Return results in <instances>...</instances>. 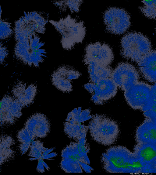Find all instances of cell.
<instances>
[{
    "mask_svg": "<svg viewBox=\"0 0 156 175\" xmlns=\"http://www.w3.org/2000/svg\"><path fill=\"white\" fill-rule=\"evenodd\" d=\"M121 54L124 58L138 62L152 50L148 38L140 33L131 32L124 35L121 40Z\"/></svg>",
    "mask_w": 156,
    "mask_h": 175,
    "instance_id": "obj_6",
    "label": "cell"
},
{
    "mask_svg": "<svg viewBox=\"0 0 156 175\" xmlns=\"http://www.w3.org/2000/svg\"><path fill=\"white\" fill-rule=\"evenodd\" d=\"M89 109L82 111L81 107L75 108L69 113L64 124V131L71 139L78 142H86V138L89 129L84 122L93 117Z\"/></svg>",
    "mask_w": 156,
    "mask_h": 175,
    "instance_id": "obj_7",
    "label": "cell"
},
{
    "mask_svg": "<svg viewBox=\"0 0 156 175\" xmlns=\"http://www.w3.org/2000/svg\"><path fill=\"white\" fill-rule=\"evenodd\" d=\"M18 140L20 142L19 149L22 155L26 153L29 148L33 139L27 129L24 127L18 132Z\"/></svg>",
    "mask_w": 156,
    "mask_h": 175,
    "instance_id": "obj_23",
    "label": "cell"
},
{
    "mask_svg": "<svg viewBox=\"0 0 156 175\" xmlns=\"http://www.w3.org/2000/svg\"><path fill=\"white\" fill-rule=\"evenodd\" d=\"M151 119L156 124V118Z\"/></svg>",
    "mask_w": 156,
    "mask_h": 175,
    "instance_id": "obj_35",
    "label": "cell"
},
{
    "mask_svg": "<svg viewBox=\"0 0 156 175\" xmlns=\"http://www.w3.org/2000/svg\"><path fill=\"white\" fill-rule=\"evenodd\" d=\"M142 111L146 118L151 119L156 118V100L151 99Z\"/></svg>",
    "mask_w": 156,
    "mask_h": 175,
    "instance_id": "obj_26",
    "label": "cell"
},
{
    "mask_svg": "<svg viewBox=\"0 0 156 175\" xmlns=\"http://www.w3.org/2000/svg\"><path fill=\"white\" fill-rule=\"evenodd\" d=\"M90 149L86 142H71L62 151L61 168L66 173H82L83 170L90 173L93 169L87 155Z\"/></svg>",
    "mask_w": 156,
    "mask_h": 175,
    "instance_id": "obj_3",
    "label": "cell"
},
{
    "mask_svg": "<svg viewBox=\"0 0 156 175\" xmlns=\"http://www.w3.org/2000/svg\"></svg>",
    "mask_w": 156,
    "mask_h": 175,
    "instance_id": "obj_37",
    "label": "cell"
},
{
    "mask_svg": "<svg viewBox=\"0 0 156 175\" xmlns=\"http://www.w3.org/2000/svg\"><path fill=\"white\" fill-rule=\"evenodd\" d=\"M104 21L107 31L118 35L125 33L131 24L129 14L124 9L119 7L108 8L104 13Z\"/></svg>",
    "mask_w": 156,
    "mask_h": 175,
    "instance_id": "obj_8",
    "label": "cell"
},
{
    "mask_svg": "<svg viewBox=\"0 0 156 175\" xmlns=\"http://www.w3.org/2000/svg\"><path fill=\"white\" fill-rule=\"evenodd\" d=\"M151 99L156 100V83L152 86Z\"/></svg>",
    "mask_w": 156,
    "mask_h": 175,
    "instance_id": "obj_31",
    "label": "cell"
},
{
    "mask_svg": "<svg viewBox=\"0 0 156 175\" xmlns=\"http://www.w3.org/2000/svg\"><path fill=\"white\" fill-rule=\"evenodd\" d=\"M89 74V82L96 84L100 80L111 77L112 70L110 66L101 65L93 61L83 59Z\"/></svg>",
    "mask_w": 156,
    "mask_h": 175,
    "instance_id": "obj_19",
    "label": "cell"
},
{
    "mask_svg": "<svg viewBox=\"0 0 156 175\" xmlns=\"http://www.w3.org/2000/svg\"><path fill=\"white\" fill-rule=\"evenodd\" d=\"M23 106L13 97L6 95L0 102V122L2 125H11L22 115Z\"/></svg>",
    "mask_w": 156,
    "mask_h": 175,
    "instance_id": "obj_13",
    "label": "cell"
},
{
    "mask_svg": "<svg viewBox=\"0 0 156 175\" xmlns=\"http://www.w3.org/2000/svg\"><path fill=\"white\" fill-rule=\"evenodd\" d=\"M81 74L73 68L66 65L60 66L52 73L51 80L53 84L59 90L65 92L72 90L71 81L78 79Z\"/></svg>",
    "mask_w": 156,
    "mask_h": 175,
    "instance_id": "obj_14",
    "label": "cell"
},
{
    "mask_svg": "<svg viewBox=\"0 0 156 175\" xmlns=\"http://www.w3.org/2000/svg\"><path fill=\"white\" fill-rule=\"evenodd\" d=\"M152 86L143 82H138L124 91L128 105L134 110H142L151 98Z\"/></svg>",
    "mask_w": 156,
    "mask_h": 175,
    "instance_id": "obj_10",
    "label": "cell"
},
{
    "mask_svg": "<svg viewBox=\"0 0 156 175\" xmlns=\"http://www.w3.org/2000/svg\"><path fill=\"white\" fill-rule=\"evenodd\" d=\"M111 77L117 87L124 91L139 81L140 76L134 66L122 62L113 70Z\"/></svg>",
    "mask_w": 156,
    "mask_h": 175,
    "instance_id": "obj_11",
    "label": "cell"
},
{
    "mask_svg": "<svg viewBox=\"0 0 156 175\" xmlns=\"http://www.w3.org/2000/svg\"><path fill=\"white\" fill-rule=\"evenodd\" d=\"M54 149H55V148H51L50 149H48L44 151V152L43 153V154L42 155V157L50 153L52 151H53Z\"/></svg>",
    "mask_w": 156,
    "mask_h": 175,
    "instance_id": "obj_33",
    "label": "cell"
},
{
    "mask_svg": "<svg viewBox=\"0 0 156 175\" xmlns=\"http://www.w3.org/2000/svg\"><path fill=\"white\" fill-rule=\"evenodd\" d=\"M143 5L139 9L142 13L150 19H156V0L141 1Z\"/></svg>",
    "mask_w": 156,
    "mask_h": 175,
    "instance_id": "obj_24",
    "label": "cell"
},
{
    "mask_svg": "<svg viewBox=\"0 0 156 175\" xmlns=\"http://www.w3.org/2000/svg\"><path fill=\"white\" fill-rule=\"evenodd\" d=\"M24 127L27 129L33 140L36 138H45L50 131V124L48 118L44 115L40 113L30 117L25 123Z\"/></svg>",
    "mask_w": 156,
    "mask_h": 175,
    "instance_id": "obj_15",
    "label": "cell"
},
{
    "mask_svg": "<svg viewBox=\"0 0 156 175\" xmlns=\"http://www.w3.org/2000/svg\"><path fill=\"white\" fill-rule=\"evenodd\" d=\"M34 140H33L31 143L28 155L37 158L39 160L42 158L43 154L48 148L44 147L43 142L41 141Z\"/></svg>",
    "mask_w": 156,
    "mask_h": 175,
    "instance_id": "obj_25",
    "label": "cell"
},
{
    "mask_svg": "<svg viewBox=\"0 0 156 175\" xmlns=\"http://www.w3.org/2000/svg\"><path fill=\"white\" fill-rule=\"evenodd\" d=\"M143 76L151 83H156V50H151L137 63Z\"/></svg>",
    "mask_w": 156,
    "mask_h": 175,
    "instance_id": "obj_18",
    "label": "cell"
},
{
    "mask_svg": "<svg viewBox=\"0 0 156 175\" xmlns=\"http://www.w3.org/2000/svg\"><path fill=\"white\" fill-rule=\"evenodd\" d=\"M147 173H156V157L155 160L149 168Z\"/></svg>",
    "mask_w": 156,
    "mask_h": 175,
    "instance_id": "obj_30",
    "label": "cell"
},
{
    "mask_svg": "<svg viewBox=\"0 0 156 175\" xmlns=\"http://www.w3.org/2000/svg\"><path fill=\"white\" fill-rule=\"evenodd\" d=\"M57 155L56 153H52L48 154L43 157H42V158H44L45 159H48L49 160H53L52 159H48V158L53 157L54 156H56Z\"/></svg>",
    "mask_w": 156,
    "mask_h": 175,
    "instance_id": "obj_32",
    "label": "cell"
},
{
    "mask_svg": "<svg viewBox=\"0 0 156 175\" xmlns=\"http://www.w3.org/2000/svg\"><path fill=\"white\" fill-rule=\"evenodd\" d=\"M92 95L91 100L96 105H102L114 97L117 87L112 77L100 81L96 84L88 83L84 86Z\"/></svg>",
    "mask_w": 156,
    "mask_h": 175,
    "instance_id": "obj_9",
    "label": "cell"
},
{
    "mask_svg": "<svg viewBox=\"0 0 156 175\" xmlns=\"http://www.w3.org/2000/svg\"><path fill=\"white\" fill-rule=\"evenodd\" d=\"M0 63L2 64L4 61L8 54V53L6 48L4 46H3L2 42L0 43Z\"/></svg>",
    "mask_w": 156,
    "mask_h": 175,
    "instance_id": "obj_28",
    "label": "cell"
},
{
    "mask_svg": "<svg viewBox=\"0 0 156 175\" xmlns=\"http://www.w3.org/2000/svg\"><path fill=\"white\" fill-rule=\"evenodd\" d=\"M101 161L104 169L110 173H145V168L133 152L126 147H111L103 153Z\"/></svg>",
    "mask_w": 156,
    "mask_h": 175,
    "instance_id": "obj_1",
    "label": "cell"
},
{
    "mask_svg": "<svg viewBox=\"0 0 156 175\" xmlns=\"http://www.w3.org/2000/svg\"><path fill=\"white\" fill-rule=\"evenodd\" d=\"M37 159H38L37 158H30L29 159L30 160H37Z\"/></svg>",
    "mask_w": 156,
    "mask_h": 175,
    "instance_id": "obj_36",
    "label": "cell"
},
{
    "mask_svg": "<svg viewBox=\"0 0 156 175\" xmlns=\"http://www.w3.org/2000/svg\"><path fill=\"white\" fill-rule=\"evenodd\" d=\"M133 153L144 166L145 173H147L156 157V145L137 144L133 148Z\"/></svg>",
    "mask_w": 156,
    "mask_h": 175,
    "instance_id": "obj_20",
    "label": "cell"
},
{
    "mask_svg": "<svg viewBox=\"0 0 156 175\" xmlns=\"http://www.w3.org/2000/svg\"><path fill=\"white\" fill-rule=\"evenodd\" d=\"M88 126L92 139L105 146L114 144L119 135L120 129L117 123L105 115L97 114L93 116Z\"/></svg>",
    "mask_w": 156,
    "mask_h": 175,
    "instance_id": "obj_4",
    "label": "cell"
},
{
    "mask_svg": "<svg viewBox=\"0 0 156 175\" xmlns=\"http://www.w3.org/2000/svg\"><path fill=\"white\" fill-rule=\"evenodd\" d=\"M135 138L137 144L156 145V124L146 118L137 128Z\"/></svg>",
    "mask_w": 156,
    "mask_h": 175,
    "instance_id": "obj_17",
    "label": "cell"
},
{
    "mask_svg": "<svg viewBox=\"0 0 156 175\" xmlns=\"http://www.w3.org/2000/svg\"><path fill=\"white\" fill-rule=\"evenodd\" d=\"M42 162L45 168L47 169L48 170L49 169V166L47 165L46 163L44 162L43 160H42Z\"/></svg>",
    "mask_w": 156,
    "mask_h": 175,
    "instance_id": "obj_34",
    "label": "cell"
},
{
    "mask_svg": "<svg viewBox=\"0 0 156 175\" xmlns=\"http://www.w3.org/2000/svg\"><path fill=\"white\" fill-rule=\"evenodd\" d=\"M82 1L81 0H53L51 2L58 7L61 12H65L68 8L71 12L73 13L79 12V8Z\"/></svg>",
    "mask_w": 156,
    "mask_h": 175,
    "instance_id": "obj_22",
    "label": "cell"
},
{
    "mask_svg": "<svg viewBox=\"0 0 156 175\" xmlns=\"http://www.w3.org/2000/svg\"><path fill=\"white\" fill-rule=\"evenodd\" d=\"M49 21L61 35V43L64 49L70 50L76 43H81L83 40L86 28L83 21L77 22L69 14L58 21L52 20Z\"/></svg>",
    "mask_w": 156,
    "mask_h": 175,
    "instance_id": "obj_5",
    "label": "cell"
},
{
    "mask_svg": "<svg viewBox=\"0 0 156 175\" xmlns=\"http://www.w3.org/2000/svg\"><path fill=\"white\" fill-rule=\"evenodd\" d=\"M37 87L18 81L13 85L12 93L13 97L24 107L31 104L37 93Z\"/></svg>",
    "mask_w": 156,
    "mask_h": 175,
    "instance_id": "obj_16",
    "label": "cell"
},
{
    "mask_svg": "<svg viewBox=\"0 0 156 175\" xmlns=\"http://www.w3.org/2000/svg\"><path fill=\"white\" fill-rule=\"evenodd\" d=\"M84 59L98 63L110 66L114 59L113 51L107 44L97 42L87 45L85 49Z\"/></svg>",
    "mask_w": 156,
    "mask_h": 175,
    "instance_id": "obj_12",
    "label": "cell"
},
{
    "mask_svg": "<svg viewBox=\"0 0 156 175\" xmlns=\"http://www.w3.org/2000/svg\"><path fill=\"white\" fill-rule=\"evenodd\" d=\"M14 141L11 136L2 135L0 138V165L12 160L15 152L12 146Z\"/></svg>",
    "mask_w": 156,
    "mask_h": 175,
    "instance_id": "obj_21",
    "label": "cell"
},
{
    "mask_svg": "<svg viewBox=\"0 0 156 175\" xmlns=\"http://www.w3.org/2000/svg\"><path fill=\"white\" fill-rule=\"evenodd\" d=\"M11 23L0 17V39L4 40L10 37L12 34Z\"/></svg>",
    "mask_w": 156,
    "mask_h": 175,
    "instance_id": "obj_27",
    "label": "cell"
},
{
    "mask_svg": "<svg viewBox=\"0 0 156 175\" xmlns=\"http://www.w3.org/2000/svg\"><path fill=\"white\" fill-rule=\"evenodd\" d=\"M14 48L16 57L24 63L38 67L46 57V50L41 48L44 43L36 33H22L14 35Z\"/></svg>",
    "mask_w": 156,
    "mask_h": 175,
    "instance_id": "obj_2",
    "label": "cell"
},
{
    "mask_svg": "<svg viewBox=\"0 0 156 175\" xmlns=\"http://www.w3.org/2000/svg\"><path fill=\"white\" fill-rule=\"evenodd\" d=\"M42 158H41L39 159L37 167V171L40 173H43L45 172L44 165L42 162Z\"/></svg>",
    "mask_w": 156,
    "mask_h": 175,
    "instance_id": "obj_29",
    "label": "cell"
}]
</instances>
